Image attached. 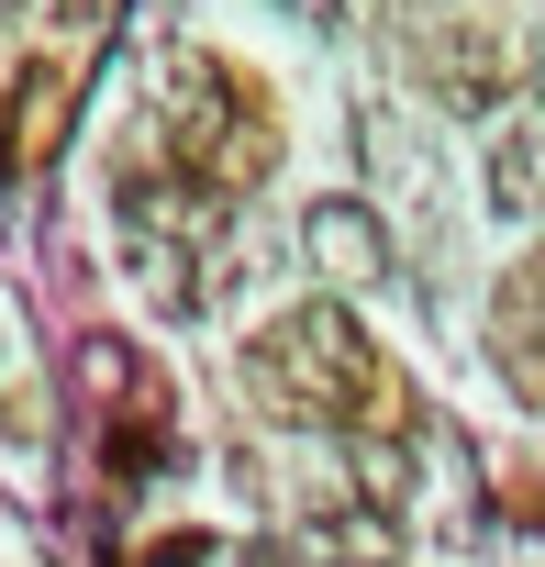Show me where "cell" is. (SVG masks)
<instances>
[{"mask_svg": "<svg viewBox=\"0 0 545 567\" xmlns=\"http://www.w3.org/2000/svg\"><path fill=\"white\" fill-rule=\"evenodd\" d=\"M490 200H501V212H534V200H545V134H501V156H490Z\"/></svg>", "mask_w": 545, "mask_h": 567, "instance_id": "5b68a950", "label": "cell"}, {"mask_svg": "<svg viewBox=\"0 0 545 567\" xmlns=\"http://www.w3.org/2000/svg\"><path fill=\"white\" fill-rule=\"evenodd\" d=\"M423 79H434V101H456V112H501L512 101V45L490 34V23H423Z\"/></svg>", "mask_w": 545, "mask_h": 567, "instance_id": "7a4b0ae2", "label": "cell"}, {"mask_svg": "<svg viewBox=\"0 0 545 567\" xmlns=\"http://www.w3.org/2000/svg\"><path fill=\"white\" fill-rule=\"evenodd\" d=\"M245 567H301V556L290 545H245Z\"/></svg>", "mask_w": 545, "mask_h": 567, "instance_id": "8992f818", "label": "cell"}, {"mask_svg": "<svg viewBox=\"0 0 545 567\" xmlns=\"http://www.w3.org/2000/svg\"><path fill=\"white\" fill-rule=\"evenodd\" d=\"M245 379H256L267 412H290V423H368V412H379V357H368V334H357L335 301L279 312V323L256 334Z\"/></svg>", "mask_w": 545, "mask_h": 567, "instance_id": "6da1fadb", "label": "cell"}, {"mask_svg": "<svg viewBox=\"0 0 545 567\" xmlns=\"http://www.w3.org/2000/svg\"><path fill=\"white\" fill-rule=\"evenodd\" d=\"M56 123H68V79H56V68H23V79H12V112H0V156L34 167V156L56 145Z\"/></svg>", "mask_w": 545, "mask_h": 567, "instance_id": "277c9868", "label": "cell"}, {"mask_svg": "<svg viewBox=\"0 0 545 567\" xmlns=\"http://www.w3.org/2000/svg\"><path fill=\"white\" fill-rule=\"evenodd\" d=\"M301 234H312V256H323L335 278H379V267H390V234H379V212H368V200H312V223H301Z\"/></svg>", "mask_w": 545, "mask_h": 567, "instance_id": "3957f363", "label": "cell"}]
</instances>
